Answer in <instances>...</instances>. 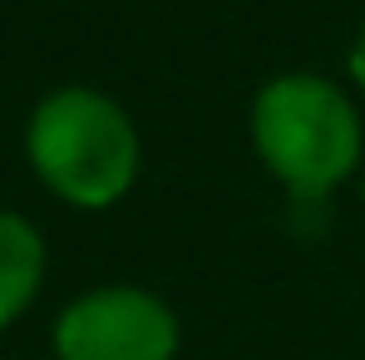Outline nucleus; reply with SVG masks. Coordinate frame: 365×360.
<instances>
[{"label": "nucleus", "mask_w": 365, "mask_h": 360, "mask_svg": "<svg viewBox=\"0 0 365 360\" xmlns=\"http://www.w3.org/2000/svg\"><path fill=\"white\" fill-rule=\"evenodd\" d=\"M351 69H356V79L365 84V30H361V45H356V55H351Z\"/></svg>", "instance_id": "nucleus-5"}, {"label": "nucleus", "mask_w": 365, "mask_h": 360, "mask_svg": "<svg viewBox=\"0 0 365 360\" xmlns=\"http://www.w3.org/2000/svg\"><path fill=\"white\" fill-rule=\"evenodd\" d=\"M60 360H173L178 321L158 297L138 287H109L79 297L55 326Z\"/></svg>", "instance_id": "nucleus-3"}, {"label": "nucleus", "mask_w": 365, "mask_h": 360, "mask_svg": "<svg viewBox=\"0 0 365 360\" xmlns=\"http://www.w3.org/2000/svg\"><path fill=\"white\" fill-rule=\"evenodd\" d=\"M30 163L50 192L74 207H109L138 173V133L114 99L94 89H60L30 119Z\"/></svg>", "instance_id": "nucleus-1"}, {"label": "nucleus", "mask_w": 365, "mask_h": 360, "mask_svg": "<svg viewBox=\"0 0 365 360\" xmlns=\"http://www.w3.org/2000/svg\"><path fill=\"white\" fill-rule=\"evenodd\" d=\"M252 138L262 163L306 197L331 192L361 163V119L351 99L316 74L272 79L257 94Z\"/></svg>", "instance_id": "nucleus-2"}, {"label": "nucleus", "mask_w": 365, "mask_h": 360, "mask_svg": "<svg viewBox=\"0 0 365 360\" xmlns=\"http://www.w3.org/2000/svg\"><path fill=\"white\" fill-rule=\"evenodd\" d=\"M40 277H45V242H40V232L25 217L0 212V326H10L35 301Z\"/></svg>", "instance_id": "nucleus-4"}]
</instances>
